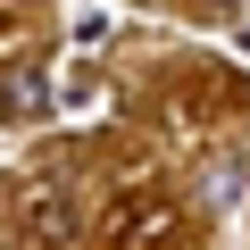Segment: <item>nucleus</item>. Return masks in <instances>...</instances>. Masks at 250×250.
<instances>
[{
	"label": "nucleus",
	"instance_id": "1",
	"mask_svg": "<svg viewBox=\"0 0 250 250\" xmlns=\"http://www.w3.org/2000/svg\"><path fill=\"white\" fill-rule=\"evenodd\" d=\"M0 108H9V117L42 108V75H9V92H0Z\"/></svg>",
	"mask_w": 250,
	"mask_h": 250
}]
</instances>
